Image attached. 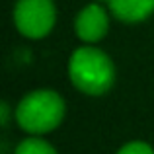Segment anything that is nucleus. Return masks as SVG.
<instances>
[{"label":"nucleus","mask_w":154,"mask_h":154,"mask_svg":"<svg viewBox=\"0 0 154 154\" xmlns=\"http://www.w3.org/2000/svg\"><path fill=\"white\" fill-rule=\"evenodd\" d=\"M16 154H57V152L47 140L37 139V137H31V139H26V140H22V143L18 144Z\"/></svg>","instance_id":"6"},{"label":"nucleus","mask_w":154,"mask_h":154,"mask_svg":"<svg viewBox=\"0 0 154 154\" xmlns=\"http://www.w3.org/2000/svg\"><path fill=\"white\" fill-rule=\"evenodd\" d=\"M117 154H154V150L150 144L140 143V140H133V143L125 144Z\"/></svg>","instance_id":"7"},{"label":"nucleus","mask_w":154,"mask_h":154,"mask_svg":"<svg viewBox=\"0 0 154 154\" xmlns=\"http://www.w3.org/2000/svg\"><path fill=\"white\" fill-rule=\"evenodd\" d=\"M14 23L22 35L41 39L55 26V6L51 0H18L14 8Z\"/></svg>","instance_id":"3"},{"label":"nucleus","mask_w":154,"mask_h":154,"mask_svg":"<svg viewBox=\"0 0 154 154\" xmlns=\"http://www.w3.org/2000/svg\"><path fill=\"white\" fill-rule=\"evenodd\" d=\"M100 2H109V0H100Z\"/></svg>","instance_id":"9"},{"label":"nucleus","mask_w":154,"mask_h":154,"mask_svg":"<svg viewBox=\"0 0 154 154\" xmlns=\"http://www.w3.org/2000/svg\"><path fill=\"white\" fill-rule=\"evenodd\" d=\"M107 4L113 16L127 23L143 22L154 12V0H109Z\"/></svg>","instance_id":"5"},{"label":"nucleus","mask_w":154,"mask_h":154,"mask_svg":"<svg viewBox=\"0 0 154 154\" xmlns=\"http://www.w3.org/2000/svg\"><path fill=\"white\" fill-rule=\"evenodd\" d=\"M68 74L80 92L88 96H102L113 86L115 68L103 51L96 47H80L68 60Z\"/></svg>","instance_id":"1"},{"label":"nucleus","mask_w":154,"mask_h":154,"mask_svg":"<svg viewBox=\"0 0 154 154\" xmlns=\"http://www.w3.org/2000/svg\"><path fill=\"white\" fill-rule=\"evenodd\" d=\"M107 12L102 4H90L86 6L78 16H76L74 22V31L82 41L86 43H96L107 33Z\"/></svg>","instance_id":"4"},{"label":"nucleus","mask_w":154,"mask_h":154,"mask_svg":"<svg viewBox=\"0 0 154 154\" xmlns=\"http://www.w3.org/2000/svg\"><path fill=\"white\" fill-rule=\"evenodd\" d=\"M0 109H2V123L6 125V121H8V105L2 103V107H0Z\"/></svg>","instance_id":"8"},{"label":"nucleus","mask_w":154,"mask_h":154,"mask_svg":"<svg viewBox=\"0 0 154 154\" xmlns=\"http://www.w3.org/2000/svg\"><path fill=\"white\" fill-rule=\"evenodd\" d=\"M64 117V100L55 90H35L16 107V121L29 135H43L57 129Z\"/></svg>","instance_id":"2"}]
</instances>
